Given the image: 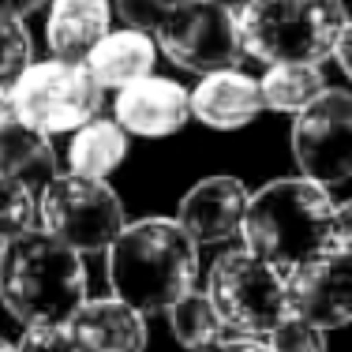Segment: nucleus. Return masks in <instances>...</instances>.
Instances as JSON below:
<instances>
[{
    "instance_id": "a211bd4d",
    "label": "nucleus",
    "mask_w": 352,
    "mask_h": 352,
    "mask_svg": "<svg viewBox=\"0 0 352 352\" xmlns=\"http://www.w3.org/2000/svg\"><path fill=\"white\" fill-rule=\"evenodd\" d=\"M124 157H128V131L116 120H105V116L87 120L72 135V146H68L72 173L94 176V180H105L109 173H116Z\"/></svg>"
},
{
    "instance_id": "7ed1b4c3",
    "label": "nucleus",
    "mask_w": 352,
    "mask_h": 352,
    "mask_svg": "<svg viewBox=\"0 0 352 352\" xmlns=\"http://www.w3.org/2000/svg\"><path fill=\"white\" fill-rule=\"evenodd\" d=\"M333 206L338 203L330 199V188L307 176L270 180L248 199V214L240 225L244 248L289 274L296 263L330 248Z\"/></svg>"
},
{
    "instance_id": "f03ea898",
    "label": "nucleus",
    "mask_w": 352,
    "mask_h": 352,
    "mask_svg": "<svg viewBox=\"0 0 352 352\" xmlns=\"http://www.w3.org/2000/svg\"><path fill=\"white\" fill-rule=\"evenodd\" d=\"M87 300V266L45 229L0 244V304L23 326L68 322Z\"/></svg>"
},
{
    "instance_id": "6e6552de",
    "label": "nucleus",
    "mask_w": 352,
    "mask_h": 352,
    "mask_svg": "<svg viewBox=\"0 0 352 352\" xmlns=\"http://www.w3.org/2000/svg\"><path fill=\"white\" fill-rule=\"evenodd\" d=\"M38 217L45 232L64 240L68 248L82 251H105L120 236L124 221V203L105 180L79 173H56L41 188L38 199Z\"/></svg>"
},
{
    "instance_id": "6ab92c4d",
    "label": "nucleus",
    "mask_w": 352,
    "mask_h": 352,
    "mask_svg": "<svg viewBox=\"0 0 352 352\" xmlns=\"http://www.w3.org/2000/svg\"><path fill=\"white\" fill-rule=\"evenodd\" d=\"M263 102L274 113H292L300 116L311 102L326 94V75L318 64H270L263 79Z\"/></svg>"
},
{
    "instance_id": "bb28decb",
    "label": "nucleus",
    "mask_w": 352,
    "mask_h": 352,
    "mask_svg": "<svg viewBox=\"0 0 352 352\" xmlns=\"http://www.w3.org/2000/svg\"><path fill=\"white\" fill-rule=\"evenodd\" d=\"M333 56H338L341 72H345L349 79H352V19H345V27H341L338 45H333Z\"/></svg>"
},
{
    "instance_id": "20e7f679",
    "label": "nucleus",
    "mask_w": 352,
    "mask_h": 352,
    "mask_svg": "<svg viewBox=\"0 0 352 352\" xmlns=\"http://www.w3.org/2000/svg\"><path fill=\"white\" fill-rule=\"evenodd\" d=\"M116 15L191 75L236 68L244 56L236 15L214 0H116Z\"/></svg>"
},
{
    "instance_id": "423d86ee",
    "label": "nucleus",
    "mask_w": 352,
    "mask_h": 352,
    "mask_svg": "<svg viewBox=\"0 0 352 352\" xmlns=\"http://www.w3.org/2000/svg\"><path fill=\"white\" fill-rule=\"evenodd\" d=\"M206 296L214 300L225 326L244 338H270L292 315L285 270L258 258L248 248H229L225 255L214 258L210 278H206Z\"/></svg>"
},
{
    "instance_id": "9b49d317",
    "label": "nucleus",
    "mask_w": 352,
    "mask_h": 352,
    "mask_svg": "<svg viewBox=\"0 0 352 352\" xmlns=\"http://www.w3.org/2000/svg\"><path fill=\"white\" fill-rule=\"evenodd\" d=\"M113 113L128 135L165 139V135H176L191 120V94L184 87H176L173 79L146 75V79L116 90Z\"/></svg>"
},
{
    "instance_id": "aec40b11",
    "label": "nucleus",
    "mask_w": 352,
    "mask_h": 352,
    "mask_svg": "<svg viewBox=\"0 0 352 352\" xmlns=\"http://www.w3.org/2000/svg\"><path fill=\"white\" fill-rule=\"evenodd\" d=\"M169 330L188 352H206L232 333L206 292H188L184 300H176L169 307Z\"/></svg>"
},
{
    "instance_id": "cd10ccee",
    "label": "nucleus",
    "mask_w": 352,
    "mask_h": 352,
    "mask_svg": "<svg viewBox=\"0 0 352 352\" xmlns=\"http://www.w3.org/2000/svg\"><path fill=\"white\" fill-rule=\"evenodd\" d=\"M45 4V0H0V15H15V19H27L30 12H38V8Z\"/></svg>"
},
{
    "instance_id": "412c9836",
    "label": "nucleus",
    "mask_w": 352,
    "mask_h": 352,
    "mask_svg": "<svg viewBox=\"0 0 352 352\" xmlns=\"http://www.w3.org/2000/svg\"><path fill=\"white\" fill-rule=\"evenodd\" d=\"M38 221V199L27 184L0 173V244L30 232Z\"/></svg>"
},
{
    "instance_id": "1a4fd4ad",
    "label": "nucleus",
    "mask_w": 352,
    "mask_h": 352,
    "mask_svg": "<svg viewBox=\"0 0 352 352\" xmlns=\"http://www.w3.org/2000/svg\"><path fill=\"white\" fill-rule=\"evenodd\" d=\"M292 157L307 180L333 188L352 180V94L326 90L292 124Z\"/></svg>"
},
{
    "instance_id": "f257e3e1",
    "label": "nucleus",
    "mask_w": 352,
    "mask_h": 352,
    "mask_svg": "<svg viewBox=\"0 0 352 352\" xmlns=\"http://www.w3.org/2000/svg\"><path fill=\"white\" fill-rule=\"evenodd\" d=\"M105 255L113 296L142 315L169 311L176 300L195 292L199 244L176 217H142L124 225Z\"/></svg>"
},
{
    "instance_id": "39448f33",
    "label": "nucleus",
    "mask_w": 352,
    "mask_h": 352,
    "mask_svg": "<svg viewBox=\"0 0 352 352\" xmlns=\"http://www.w3.org/2000/svg\"><path fill=\"white\" fill-rule=\"evenodd\" d=\"M345 0H251L236 15L248 56L270 64H322L345 27Z\"/></svg>"
},
{
    "instance_id": "9d476101",
    "label": "nucleus",
    "mask_w": 352,
    "mask_h": 352,
    "mask_svg": "<svg viewBox=\"0 0 352 352\" xmlns=\"http://www.w3.org/2000/svg\"><path fill=\"white\" fill-rule=\"evenodd\" d=\"M292 315L322 326L326 333L352 326V255L326 248L285 274Z\"/></svg>"
},
{
    "instance_id": "4468645a",
    "label": "nucleus",
    "mask_w": 352,
    "mask_h": 352,
    "mask_svg": "<svg viewBox=\"0 0 352 352\" xmlns=\"http://www.w3.org/2000/svg\"><path fill=\"white\" fill-rule=\"evenodd\" d=\"M263 82L240 68H221L203 75L191 90V116L214 131H236L263 116Z\"/></svg>"
},
{
    "instance_id": "0eeeda50",
    "label": "nucleus",
    "mask_w": 352,
    "mask_h": 352,
    "mask_svg": "<svg viewBox=\"0 0 352 352\" xmlns=\"http://www.w3.org/2000/svg\"><path fill=\"white\" fill-rule=\"evenodd\" d=\"M8 94H12L15 120L30 124L45 135H60V131H79L87 120H94L105 87L90 75L87 64L53 56V60L30 64L8 87Z\"/></svg>"
},
{
    "instance_id": "a878e982",
    "label": "nucleus",
    "mask_w": 352,
    "mask_h": 352,
    "mask_svg": "<svg viewBox=\"0 0 352 352\" xmlns=\"http://www.w3.org/2000/svg\"><path fill=\"white\" fill-rule=\"evenodd\" d=\"M206 352H274L266 338H244V333H229L225 341H217L214 349Z\"/></svg>"
},
{
    "instance_id": "2eb2a0df",
    "label": "nucleus",
    "mask_w": 352,
    "mask_h": 352,
    "mask_svg": "<svg viewBox=\"0 0 352 352\" xmlns=\"http://www.w3.org/2000/svg\"><path fill=\"white\" fill-rule=\"evenodd\" d=\"M109 0H53L45 19V41L56 60L87 64L90 49L109 34Z\"/></svg>"
},
{
    "instance_id": "b1692460",
    "label": "nucleus",
    "mask_w": 352,
    "mask_h": 352,
    "mask_svg": "<svg viewBox=\"0 0 352 352\" xmlns=\"http://www.w3.org/2000/svg\"><path fill=\"white\" fill-rule=\"evenodd\" d=\"M15 352H75L68 322H38V326H27V333L15 341Z\"/></svg>"
},
{
    "instance_id": "f8f14e48",
    "label": "nucleus",
    "mask_w": 352,
    "mask_h": 352,
    "mask_svg": "<svg viewBox=\"0 0 352 352\" xmlns=\"http://www.w3.org/2000/svg\"><path fill=\"white\" fill-rule=\"evenodd\" d=\"M248 199L251 191L236 176H206L180 199L176 221L195 236V244H221L229 236H240Z\"/></svg>"
},
{
    "instance_id": "393cba45",
    "label": "nucleus",
    "mask_w": 352,
    "mask_h": 352,
    "mask_svg": "<svg viewBox=\"0 0 352 352\" xmlns=\"http://www.w3.org/2000/svg\"><path fill=\"white\" fill-rule=\"evenodd\" d=\"M330 248L352 255V199L333 206V221H330Z\"/></svg>"
},
{
    "instance_id": "5701e85b",
    "label": "nucleus",
    "mask_w": 352,
    "mask_h": 352,
    "mask_svg": "<svg viewBox=\"0 0 352 352\" xmlns=\"http://www.w3.org/2000/svg\"><path fill=\"white\" fill-rule=\"evenodd\" d=\"M266 341H270L274 352H330L326 330L307 322V318H300V315H289Z\"/></svg>"
},
{
    "instance_id": "f3484780",
    "label": "nucleus",
    "mask_w": 352,
    "mask_h": 352,
    "mask_svg": "<svg viewBox=\"0 0 352 352\" xmlns=\"http://www.w3.org/2000/svg\"><path fill=\"white\" fill-rule=\"evenodd\" d=\"M0 173L27 184L30 191L45 188L56 176V150L45 131L12 120L0 128Z\"/></svg>"
},
{
    "instance_id": "c85d7f7f",
    "label": "nucleus",
    "mask_w": 352,
    "mask_h": 352,
    "mask_svg": "<svg viewBox=\"0 0 352 352\" xmlns=\"http://www.w3.org/2000/svg\"><path fill=\"white\" fill-rule=\"evenodd\" d=\"M15 120V109H12V94H8L4 87H0V128L4 124H12Z\"/></svg>"
},
{
    "instance_id": "7c9ffc66",
    "label": "nucleus",
    "mask_w": 352,
    "mask_h": 352,
    "mask_svg": "<svg viewBox=\"0 0 352 352\" xmlns=\"http://www.w3.org/2000/svg\"><path fill=\"white\" fill-rule=\"evenodd\" d=\"M0 352H15V345H12V341H4V338H0Z\"/></svg>"
},
{
    "instance_id": "dca6fc26",
    "label": "nucleus",
    "mask_w": 352,
    "mask_h": 352,
    "mask_svg": "<svg viewBox=\"0 0 352 352\" xmlns=\"http://www.w3.org/2000/svg\"><path fill=\"white\" fill-rule=\"evenodd\" d=\"M154 60H157V45L146 30H135V27H124V30H109V34L90 49L87 56V68L102 87H113V90H124L131 82L146 79L154 72Z\"/></svg>"
},
{
    "instance_id": "4be33fe9",
    "label": "nucleus",
    "mask_w": 352,
    "mask_h": 352,
    "mask_svg": "<svg viewBox=\"0 0 352 352\" xmlns=\"http://www.w3.org/2000/svg\"><path fill=\"white\" fill-rule=\"evenodd\" d=\"M34 64V41L23 19L15 15H0V87H12L23 72Z\"/></svg>"
},
{
    "instance_id": "c756f323",
    "label": "nucleus",
    "mask_w": 352,
    "mask_h": 352,
    "mask_svg": "<svg viewBox=\"0 0 352 352\" xmlns=\"http://www.w3.org/2000/svg\"><path fill=\"white\" fill-rule=\"evenodd\" d=\"M214 4H221V8H229L232 15H240V12H244V8L251 4V0H214Z\"/></svg>"
},
{
    "instance_id": "ddd939ff",
    "label": "nucleus",
    "mask_w": 352,
    "mask_h": 352,
    "mask_svg": "<svg viewBox=\"0 0 352 352\" xmlns=\"http://www.w3.org/2000/svg\"><path fill=\"white\" fill-rule=\"evenodd\" d=\"M68 333L75 352H146L150 341L146 315L120 296L82 300V307L68 318Z\"/></svg>"
}]
</instances>
